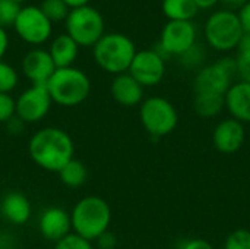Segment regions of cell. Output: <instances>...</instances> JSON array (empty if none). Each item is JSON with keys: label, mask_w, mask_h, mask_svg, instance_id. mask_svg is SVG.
I'll return each mask as SVG.
<instances>
[{"label": "cell", "mask_w": 250, "mask_h": 249, "mask_svg": "<svg viewBox=\"0 0 250 249\" xmlns=\"http://www.w3.org/2000/svg\"><path fill=\"white\" fill-rule=\"evenodd\" d=\"M236 65H237V76L240 81L250 82V51H237Z\"/></svg>", "instance_id": "30"}, {"label": "cell", "mask_w": 250, "mask_h": 249, "mask_svg": "<svg viewBox=\"0 0 250 249\" xmlns=\"http://www.w3.org/2000/svg\"><path fill=\"white\" fill-rule=\"evenodd\" d=\"M31 160L47 172H56L75 158V144L70 135L54 126L37 131L28 142Z\"/></svg>", "instance_id": "1"}, {"label": "cell", "mask_w": 250, "mask_h": 249, "mask_svg": "<svg viewBox=\"0 0 250 249\" xmlns=\"http://www.w3.org/2000/svg\"><path fill=\"white\" fill-rule=\"evenodd\" d=\"M78 51H79V45L67 34H62L56 37L51 41L50 50H48L57 69L73 66L78 57Z\"/></svg>", "instance_id": "19"}, {"label": "cell", "mask_w": 250, "mask_h": 249, "mask_svg": "<svg viewBox=\"0 0 250 249\" xmlns=\"http://www.w3.org/2000/svg\"><path fill=\"white\" fill-rule=\"evenodd\" d=\"M66 34L79 47H94L105 34V22L103 15L92 6L70 9L66 21Z\"/></svg>", "instance_id": "5"}, {"label": "cell", "mask_w": 250, "mask_h": 249, "mask_svg": "<svg viewBox=\"0 0 250 249\" xmlns=\"http://www.w3.org/2000/svg\"><path fill=\"white\" fill-rule=\"evenodd\" d=\"M56 69L48 50L44 48H32L22 59V70L31 85H47Z\"/></svg>", "instance_id": "12"}, {"label": "cell", "mask_w": 250, "mask_h": 249, "mask_svg": "<svg viewBox=\"0 0 250 249\" xmlns=\"http://www.w3.org/2000/svg\"><path fill=\"white\" fill-rule=\"evenodd\" d=\"M224 249H250V230L237 229L231 232L224 242Z\"/></svg>", "instance_id": "27"}, {"label": "cell", "mask_w": 250, "mask_h": 249, "mask_svg": "<svg viewBox=\"0 0 250 249\" xmlns=\"http://www.w3.org/2000/svg\"><path fill=\"white\" fill-rule=\"evenodd\" d=\"M54 249H94V245L91 241L72 232L59 242H56Z\"/></svg>", "instance_id": "28"}, {"label": "cell", "mask_w": 250, "mask_h": 249, "mask_svg": "<svg viewBox=\"0 0 250 249\" xmlns=\"http://www.w3.org/2000/svg\"><path fill=\"white\" fill-rule=\"evenodd\" d=\"M198 12L193 0H163V13L168 21H192Z\"/></svg>", "instance_id": "20"}, {"label": "cell", "mask_w": 250, "mask_h": 249, "mask_svg": "<svg viewBox=\"0 0 250 249\" xmlns=\"http://www.w3.org/2000/svg\"><path fill=\"white\" fill-rule=\"evenodd\" d=\"M139 119L145 131L155 138L171 134L179 123L176 107L164 97H149L144 100L139 109Z\"/></svg>", "instance_id": "7"}, {"label": "cell", "mask_w": 250, "mask_h": 249, "mask_svg": "<svg viewBox=\"0 0 250 249\" xmlns=\"http://www.w3.org/2000/svg\"><path fill=\"white\" fill-rule=\"evenodd\" d=\"M239 19H240V23L243 26V31L245 32H249L250 34V0L239 10Z\"/></svg>", "instance_id": "33"}, {"label": "cell", "mask_w": 250, "mask_h": 249, "mask_svg": "<svg viewBox=\"0 0 250 249\" xmlns=\"http://www.w3.org/2000/svg\"><path fill=\"white\" fill-rule=\"evenodd\" d=\"M205 40L218 51H230L237 47L245 31L239 15L226 9L212 12L205 22Z\"/></svg>", "instance_id": "6"}, {"label": "cell", "mask_w": 250, "mask_h": 249, "mask_svg": "<svg viewBox=\"0 0 250 249\" xmlns=\"http://www.w3.org/2000/svg\"><path fill=\"white\" fill-rule=\"evenodd\" d=\"M237 51H250V34L245 32L243 37L240 38L239 44H237Z\"/></svg>", "instance_id": "36"}, {"label": "cell", "mask_w": 250, "mask_h": 249, "mask_svg": "<svg viewBox=\"0 0 250 249\" xmlns=\"http://www.w3.org/2000/svg\"><path fill=\"white\" fill-rule=\"evenodd\" d=\"M15 117V98L0 92V123H7Z\"/></svg>", "instance_id": "29"}, {"label": "cell", "mask_w": 250, "mask_h": 249, "mask_svg": "<svg viewBox=\"0 0 250 249\" xmlns=\"http://www.w3.org/2000/svg\"><path fill=\"white\" fill-rule=\"evenodd\" d=\"M21 9V4L13 0H0V26H13Z\"/></svg>", "instance_id": "26"}, {"label": "cell", "mask_w": 250, "mask_h": 249, "mask_svg": "<svg viewBox=\"0 0 250 249\" xmlns=\"http://www.w3.org/2000/svg\"><path fill=\"white\" fill-rule=\"evenodd\" d=\"M135 43L125 34L110 32L104 34L94 45V60L97 65L111 73H126L136 54Z\"/></svg>", "instance_id": "4"}, {"label": "cell", "mask_w": 250, "mask_h": 249, "mask_svg": "<svg viewBox=\"0 0 250 249\" xmlns=\"http://www.w3.org/2000/svg\"><path fill=\"white\" fill-rule=\"evenodd\" d=\"M72 232L94 242L104 232L110 230L111 208L108 203L97 195L81 198L70 211Z\"/></svg>", "instance_id": "2"}, {"label": "cell", "mask_w": 250, "mask_h": 249, "mask_svg": "<svg viewBox=\"0 0 250 249\" xmlns=\"http://www.w3.org/2000/svg\"><path fill=\"white\" fill-rule=\"evenodd\" d=\"M38 229L44 239L56 244L72 233L70 213L62 207H47L40 216Z\"/></svg>", "instance_id": "13"}, {"label": "cell", "mask_w": 250, "mask_h": 249, "mask_svg": "<svg viewBox=\"0 0 250 249\" xmlns=\"http://www.w3.org/2000/svg\"><path fill=\"white\" fill-rule=\"evenodd\" d=\"M70 9H76V7H82L86 6L89 3V0H63Z\"/></svg>", "instance_id": "38"}, {"label": "cell", "mask_w": 250, "mask_h": 249, "mask_svg": "<svg viewBox=\"0 0 250 249\" xmlns=\"http://www.w3.org/2000/svg\"><path fill=\"white\" fill-rule=\"evenodd\" d=\"M193 107L201 117H215L224 109V95L208 92L196 94Z\"/></svg>", "instance_id": "22"}, {"label": "cell", "mask_w": 250, "mask_h": 249, "mask_svg": "<svg viewBox=\"0 0 250 249\" xmlns=\"http://www.w3.org/2000/svg\"><path fill=\"white\" fill-rule=\"evenodd\" d=\"M177 249H214V247L205 239H188L183 241Z\"/></svg>", "instance_id": "32"}, {"label": "cell", "mask_w": 250, "mask_h": 249, "mask_svg": "<svg viewBox=\"0 0 250 249\" xmlns=\"http://www.w3.org/2000/svg\"><path fill=\"white\" fill-rule=\"evenodd\" d=\"M95 245L100 249H114L117 247V238L113 232L107 230L101 236H98L95 241Z\"/></svg>", "instance_id": "31"}, {"label": "cell", "mask_w": 250, "mask_h": 249, "mask_svg": "<svg viewBox=\"0 0 250 249\" xmlns=\"http://www.w3.org/2000/svg\"><path fill=\"white\" fill-rule=\"evenodd\" d=\"M198 29L192 21H168L163 31L157 47L154 48L164 59L168 56H182L196 44Z\"/></svg>", "instance_id": "8"}, {"label": "cell", "mask_w": 250, "mask_h": 249, "mask_svg": "<svg viewBox=\"0 0 250 249\" xmlns=\"http://www.w3.org/2000/svg\"><path fill=\"white\" fill-rule=\"evenodd\" d=\"M142 87L158 85L166 75V59L154 48L136 51L127 70Z\"/></svg>", "instance_id": "11"}, {"label": "cell", "mask_w": 250, "mask_h": 249, "mask_svg": "<svg viewBox=\"0 0 250 249\" xmlns=\"http://www.w3.org/2000/svg\"><path fill=\"white\" fill-rule=\"evenodd\" d=\"M19 84V75L15 68L0 60V92L10 94Z\"/></svg>", "instance_id": "24"}, {"label": "cell", "mask_w": 250, "mask_h": 249, "mask_svg": "<svg viewBox=\"0 0 250 249\" xmlns=\"http://www.w3.org/2000/svg\"><path fill=\"white\" fill-rule=\"evenodd\" d=\"M196 3V6L201 9H212L214 6H217L220 3V0H193Z\"/></svg>", "instance_id": "37"}, {"label": "cell", "mask_w": 250, "mask_h": 249, "mask_svg": "<svg viewBox=\"0 0 250 249\" xmlns=\"http://www.w3.org/2000/svg\"><path fill=\"white\" fill-rule=\"evenodd\" d=\"M51 104L53 100L45 85H31L15 100V116L22 123H35L48 114Z\"/></svg>", "instance_id": "10"}, {"label": "cell", "mask_w": 250, "mask_h": 249, "mask_svg": "<svg viewBox=\"0 0 250 249\" xmlns=\"http://www.w3.org/2000/svg\"><path fill=\"white\" fill-rule=\"evenodd\" d=\"M224 107L240 123L250 122V82L239 81L224 94Z\"/></svg>", "instance_id": "17"}, {"label": "cell", "mask_w": 250, "mask_h": 249, "mask_svg": "<svg viewBox=\"0 0 250 249\" xmlns=\"http://www.w3.org/2000/svg\"><path fill=\"white\" fill-rule=\"evenodd\" d=\"M45 87L53 103L63 107L79 106L91 94V81L88 75L73 66L56 69Z\"/></svg>", "instance_id": "3"}, {"label": "cell", "mask_w": 250, "mask_h": 249, "mask_svg": "<svg viewBox=\"0 0 250 249\" xmlns=\"http://www.w3.org/2000/svg\"><path fill=\"white\" fill-rule=\"evenodd\" d=\"M245 138L246 134L243 123L233 117L221 120L212 132L214 147L224 154H233L239 151L245 144Z\"/></svg>", "instance_id": "15"}, {"label": "cell", "mask_w": 250, "mask_h": 249, "mask_svg": "<svg viewBox=\"0 0 250 249\" xmlns=\"http://www.w3.org/2000/svg\"><path fill=\"white\" fill-rule=\"evenodd\" d=\"M110 92L113 100L125 107H133L144 101V87L127 72L114 76Z\"/></svg>", "instance_id": "18"}, {"label": "cell", "mask_w": 250, "mask_h": 249, "mask_svg": "<svg viewBox=\"0 0 250 249\" xmlns=\"http://www.w3.org/2000/svg\"><path fill=\"white\" fill-rule=\"evenodd\" d=\"M59 178L64 186L79 188L85 185V182L88 181V169L81 160L72 158L67 164H64L59 170Z\"/></svg>", "instance_id": "21"}, {"label": "cell", "mask_w": 250, "mask_h": 249, "mask_svg": "<svg viewBox=\"0 0 250 249\" xmlns=\"http://www.w3.org/2000/svg\"><path fill=\"white\" fill-rule=\"evenodd\" d=\"M21 40L31 45L44 44L53 31V23L41 12L40 6H23L13 23Z\"/></svg>", "instance_id": "9"}, {"label": "cell", "mask_w": 250, "mask_h": 249, "mask_svg": "<svg viewBox=\"0 0 250 249\" xmlns=\"http://www.w3.org/2000/svg\"><path fill=\"white\" fill-rule=\"evenodd\" d=\"M13 1H16V3H19V4H21V3H23V1H26V0H13Z\"/></svg>", "instance_id": "39"}, {"label": "cell", "mask_w": 250, "mask_h": 249, "mask_svg": "<svg viewBox=\"0 0 250 249\" xmlns=\"http://www.w3.org/2000/svg\"><path fill=\"white\" fill-rule=\"evenodd\" d=\"M205 57H207V53H205L204 47L196 43L188 51H185L182 56H179V60L186 69H195V68L202 66V63L205 62Z\"/></svg>", "instance_id": "25"}, {"label": "cell", "mask_w": 250, "mask_h": 249, "mask_svg": "<svg viewBox=\"0 0 250 249\" xmlns=\"http://www.w3.org/2000/svg\"><path fill=\"white\" fill-rule=\"evenodd\" d=\"M233 76L226 72L217 62L199 69L195 76V91L196 94H220L224 95L233 84Z\"/></svg>", "instance_id": "14"}, {"label": "cell", "mask_w": 250, "mask_h": 249, "mask_svg": "<svg viewBox=\"0 0 250 249\" xmlns=\"http://www.w3.org/2000/svg\"><path fill=\"white\" fill-rule=\"evenodd\" d=\"M249 0H220V3L223 4V9L239 13V10L248 3Z\"/></svg>", "instance_id": "34"}, {"label": "cell", "mask_w": 250, "mask_h": 249, "mask_svg": "<svg viewBox=\"0 0 250 249\" xmlns=\"http://www.w3.org/2000/svg\"><path fill=\"white\" fill-rule=\"evenodd\" d=\"M40 9L48 18L51 23L66 21L70 12V7L63 0H42L40 4Z\"/></svg>", "instance_id": "23"}, {"label": "cell", "mask_w": 250, "mask_h": 249, "mask_svg": "<svg viewBox=\"0 0 250 249\" xmlns=\"http://www.w3.org/2000/svg\"><path fill=\"white\" fill-rule=\"evenodd\" d=\"M0 214L1 217L16 226L29 222L32 214V205L28 197L19 191H9L0 200Z\"/></svg>", "instance_id": "16"}, {"label": "cell", "mask_w": 250, "mask_h": 249, "mask_svg": "<svg viewBox=\"0 0 250 249\" xmlns=\"http://www.w3.org/2000/svg\"><path fill=\"white\" fill-rule=\"evenodd\" d=\"M7 47H9V37H7V32L4 31V28L0 26V60H3L6 51H7Z\"/></svg>", "instance_id": "35"}]
</instances>
